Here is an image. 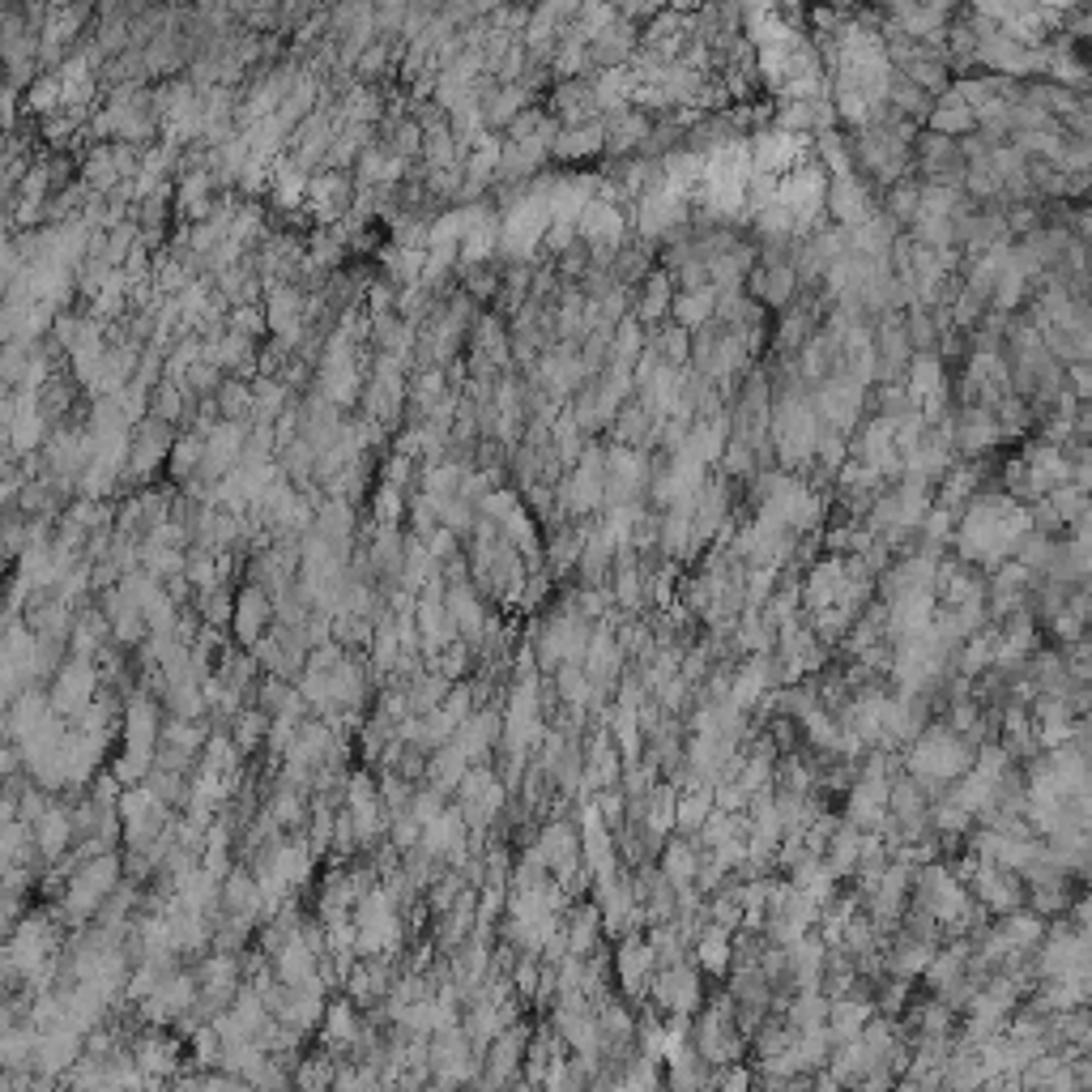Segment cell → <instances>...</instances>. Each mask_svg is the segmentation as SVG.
Returning <instances> with one entry per match:
<instances>
[{"instance_id": "24", "label": "cell", "mask_w": 1092, "mask_h": 1092, "mask_svg": "<svg viewBox=\"0 0 1092 1092\" xmlns=\"http://www.w3.org/2000/svg\"><path fill=\"white\" fill-rule=\"evenodd\" d=\"M653 346H658V351H662V359H666L670 367H679V363H683V359H688V354H691V333H688V329H679V325H670V329L662 333V337H658V342H653Z\"/></svg>"}, {"instance_id": "28", "label": "cell", "mask_w": 1092, "mask_h": 1092, "mask_svg": "<svg viewBox=\"0 0 1092 1092\" xmlns=\"http://www.w3.org/2000/svg\"><path fill=\"white\" fill-rule=\"evenodd\" d=\"M981 303H990V299H981L977 291H969V286H965V295L956 299V325H973V321H977V316H981Z\"/></svg>"}, {"instance_id": "12", "label": "cell", "mask_w": 1092, "mask_h": 1092, "mask_svg": "<svg viewBox=\"0 0 1092 1092\" xmlns=\"http://www.w3.org/2000/svg\"><path fill=\"white\" fill-rule=\"evenodd\" d=\"M431 1058H435V1071H440L444 1079H465L474 1071L470 1050H465V1041H461V1032H456V1028H444V1037H435Z\"/></svg>"}, {"instance_id": "3", "label": "cell", "mask_w": 1092, "mask_h": 1092, "mask_svg": "<svg viewBox=\"0 0 1092 1092\" xmlns=\"http://www.w3.org/2000/svg\"><path fill=\"white\" fill-rule=\"evenodd\" d=\"M858 410H862V384L853 380H823L819 384V397H816V414L819 423H828L832 431H849L858 423Z\"/></svg>"}, {"instance_id": "23", "label": "cell", "mask_w": 1092, "mask_h": 1092, "mask_svg": "<svg viewBox=\"0 0 1092 1092\" xmlns=\"http://www.w3.org/2000/svg\"><path fill=\"white\" fill-rule=\"evenodd\" d=\"M700 965L709 969V973H721L730 965V930H721V926H713V930H704V939H700Z\"/></svg>"}, {"instance_id": "11", "label": "cell", "mask_w": 1092, "mask_h": 1092, "mask_svg": "<svg viewBox=\"0 0 1092 1092\" xmlns=\"http://www.w3.org/2000/svg\"><path fill=\"white\" fill-rule=\"evenodd\" d=\"M956 440H960V449H965V453H981V449H990V444L999 440V423H995V414H990L986 405H969V410L960 414V423H956Z\"/></svg>"}, {"instance_id": "18", "label": "cell", "mask_w": 1092, "mask_h": 1092, "mask_svg": "<svg viewBox=\"0 0 1092 1092\" xmlns=\"http://www.w3.org/2000/svg\"><path fill=\"white\" fill-rule=\"evenodd\" d=\"M31 832H35V845L43 849L47 858H56V853L68 845V837H73V819H68L65 811H47V816L39 819Z\"/></svg>"}, {"instance_id": "5", "label": "cell", "mask_w": 1092, "mask_h": 1092, "mask_svg": "<svg viewBox=\"0 0 1092 1092\" xmlns=\"http://www.w3.org/2000/svg\"><path fill=\"white\" fill-rule=\"evenodd\" d=\"M828 210H832V218H837L841 226H862L867 218H875L879 210L871 205V193H867V184L858 180V175H832V184H828Z\"/></svg>"}, {"instance_id": "30", "label": "cell", "mask_w": 1092, "mask_h": 1092, "mask_svg": "<svg viewBox=\"0 0 1092 1092\" xmlns=\"http://www.w3.org/2000/svg\"><path fill=\"white\" fill-rule=\"evenodd\" d=\"M1084 235H1088V240H1092V210L1084 214Z\"/></svg>"}, {"instance_id": "20", "label": "cell", "mask_w": 1092, "mask_h": 1092, "mask_svg": "<svg viewBox=\"0 0 1092 1092\" xmlns=\"http://www.w3.org/2000/svg\"><path fill=\"white\" fill-rule=\"evenodd\" d=\"M649 969H653V943H640V939H632V943H623V956H619V977H623V986H644V977H649Z\"/></svg>"}, {"instance_id": "22", "label": "cell", "mask_w": 1092, "mask_h": 1092, "mask_svg": "<svg viewBox=\"0 0 1092 1092\" xmlns=\"http://www.w3.org/2000/svg\"><path fill=\"white\" fill-rule=\"evenodd\" d=\"M713 807H717V790L688 793V798L679 802V811H674V819H679L683 832H696V828H704V823L713 819Z\"/></svg>"}, {"instance_id": "2", "label": "cell", "mask_w": 1092, "mask_h": 1092, "mask_svg": "<svg viewBox=\"0 0 1092 1092\" xmlns=\"http://www.w3.org/2000/svg\"><path fill=\"white\" fill-rule=\"evenodd\" d=\"M116 879H120V862H116V858H91L73 875V883H68V897H65L68 913L103 909V900H107V892L116 888Z\"/></svg>"}, {"instance_id": "7", "label": "cell", "mask_w": 1092, "mask_h": 1092, "mask_svg": "<svg viewBox=\"0 0 1092 1092\" xmlns=\"http://www.w3.org/2000/svg\"><path fill=\"white\" fill-rule=\"evenodd\" d=\"M465 849V828L456 811H440L431 823H423V853H449V858H461Z\"/></svg>"}, {"instance_id": "21", "label": "cell", "mask_w": 1092, "mask_h": 1092, "mask_svg": "<svg viewBox=\"0 0 1092 1092\" xmlns=\"http://www.w3.org/2000/svg\"><path fill=\"white\" fill-rule=\"evenodd\" d=\"M193 999H196V990H193V981H188V977H163V986L154 990L150 1007L158 1011V1016H175V1011L193 1007Z\"/></svg>"}, {"instance_id": "31", "label": "cell", "mask_w": 1092, "mask_h": 1092, "mask_svg": "<svg viewBox=\"0 0 1092 1092\" xmlns=\"http://www.w3.org/2000/svg\"><path fill=\"white\" fill-rule=\"evenodd\" d=\"M1084 31H1088V39H1092V13L1084 17Z\"/></svg>"}, {"instance_id": "13", "label": "cell", "mask_w": 1092, "mask_h": 1092, "mask_svg": "<svg viewBox=\"0 0 1092 1092\" xmlns=\"http://www.w3.org/2000/svg\"><path fill=\"white\" fill-rule=\"evenodd\" d=\"M658 995H662V1002H666V1007H674V1011H691V1007H696V999H700L696 973L683 969V965H670V969L658 977Z\"/></svg>"}, {"instance_id": "27", "label": "cell", "mask_w": 1092, "mask_h": 1092, "mask_svg": "<svg viewBox=\"0 0 1092 1092\" xmlns=\"http://www.w3.org/2000/svg\"><path fill=\"white\" fill-rule=\"evenodd\" d=\"M905 329H909V342L913 346H922V351H930V342H935V321L926 316V307H913L909 312V321H905Z\"/></svg>"}, {"instance_id": "10", "label": "cell", "mask_w": 1092, "mask_h": 1092, "mask_svg": "<svg viewBox=\"0 0 1092 1092\" xmlns=\"http://www.w3.org/2000/svg\"><path fill=\"white\" fill-rule=\"evenodd\" d=\"M607 150V124H577V128H563L559 137H555V154L568 158V163H577V158H593Z\"/></svg>"}, {"instance_id": "1", "label": "cell", "mask_w": 1092, "mask_h": 1092, "mask_svg": "<svg viewBox=\"0 0 1092 1092\" xmlns=\"http://www.w3.org/2000/svg\"><path fill=\"white\" fill-rule=\"evenodd\" d=\"M969 768H973V751L951 730H930L926 739L913 747V772H918V777L951 781Z\"/></svg>"}, {"instance_id": "9", "label": "cell", "mask_w": 1092, "mask_h": 1092, "mask_svg": "<svg viewBox=\"0 0 1092 1092\" xmlns=\"http://www.w3.org/2000/svg\"><path fill=\"white\" fill-rule=\"evenodd\" d=\"M346 816L354 819L363 841L380 828V793H376V786L367 777H354V786L346 790Z\"/></svg>"}, {"instance_id": "4", "label": "cell", "mask_w": 1092, "mask_h": 1092, "mask_svg": "<svg viewBox=\"0 0 1092 1092\" xmlns=\"http://www.w3.org/2000/svg\"><path fill=\"white\" fill-rule=\"evenodd\" d=\"M270 623H273V593L261 589V585L240 589V598H235V637L256 649L270 637Z\"/></svg>"}, {"instance_id": "25", "label": "cell", "mask_w": 1092, "mask_h": 1092, "mask_svg": "<svg viewBox=\"0 0 1092 1092\" xmlns=\"http://www.w3.org/2000/svg\"><path fill=\"white\" fill-rule=\"evenodd\" d=\"M1054 508H1058V521H1071V525H1076L1079 516L1092 508V504H1088V495L1079 491L1076 482H1071V486H1062V491H1054Z\"/></svg>"}, {"instance_id": "16", "label": "cell", "mask_w": 1092, "mask_h": 1092, "mask_svg": "<svg viewBox=\"0 0 1092 1092\" xmlns=\"http://www.w3.org/2000/svg\"><path fill=\"white\" fill-rule=\"evenodd\" d=\"M977 897L986 900L990 909H1011L1020 900V892L1011 888V879L1002 875V867H995V862H986V867H977Z\"/></svg>"}, {"instance_id": "15", "label": "cell", "mask_w": 1092, "mask_h": 1092, "mask_svg": "<svg viewBox=\"0 0 1092 1092\" xmlns=\"http://www.w3.org/2000/svg\"><path fill=\"white\" fill-rule=\"evenodd\" d=\"M930 128H935L939 137L973 133V128H977V116H973V107H965L956 94H948L943 103H935V112H930Z\"/></svg>"}, {"instance_id": "26", "label": "cell", "mask_w": 1092, "mask_h": 1092, "mask_svg": "<svg viewBox=\"0 0 1092 1092\" xmlns=\"http://www.w3.org/2000/svg\"><path fill=\"white\" fill-rule=\"evenodd\" d=\"M137 1067H145L150 1076H167L175 1067V1050L163 1046V1041H145L142 1054H137Z\"/></svg>"}, {"instance_id": "29", "label": "cell", "mask_w": 1092, "mask_h": 1092, "mask_svg": "<svg viewBox=\"0 0 1092 1092\" xmlns=\"http://www.w3.org/2000/svg\"><path fill=\"white\" fill-rule=\"evenodd\" d=\"M329 1032H333V1037H351V1032H354L351 1007H329Z\"/></svg>"}, {"instance_id": "17", "label": "cell", "mask_w": 1092, "mask_h": 1092, "mask_svg": "<svg viewBox=\"0 0 1092 1092\" xmlns=\"http://www.w3.org/2000/svg\"><path fill=\"white\" fill-rule=\"evenodd\" d=\"M214 405H218V410H222V423H240V419H247V414H252V405H256V393L247 389V384L240 380V376H231V380H222V389H218Z\"/></svg>"}, {"instance_id": "19", "label": "cell", "mask_w": 1092, "mask_h": 1092, "mask_svg": "<svg viewBox=\"0 0 1092 1092\" xmlns=\"http://www.w3.org/2000/svg\"><path fill=\"white\" fill-rule=\"evenodd\" d=\"M666 312H674V291H670V277L666 273H649L644 282V295H640V312L637 321H662Z\"/></svg>"}, {"instance_id": "14", "label": "cell", "mask_w": 1092, "mask_h": 1092, "mask_svg": "<svg viewBox=\"0 0 1092 1092\" xmlns=\"http://www.w3.org/2000/svg\"><path fill=\"white\" fill-rule=\"evenodd\" d=\"M35 1058L43 1071H61L77 1058V1032L73 1028H52L47 1037H39L35 1046Z\"/></svg>"}, {"instance_id": "6", "label": "cell", "mask_w": 1092, "mask_h": 1092, "mask_svg": "<svg viewBox=\"0 0 1092 1092\" xmlns=\"http://www.w3.org/2000/svg\"><path fill=\"white\" fill-rule=\"evenodd\" d=\"M91 700H94V670H91V662H86V658H73L61 674H56L52 709L56 713H82Z\"/></svg>"}, {"instance_id": "8", "label": "cell", "mask_w": 1092, "mask_h": 1092, "mask_svg": "<svg viewBox=\"0 0 1092 1092\" xmlns=\"http://www.w3.org/2000/svg\"><path fill=\"white\" fill-rule=\"evenodd\" d=\"M717 286H700V291H683L674 295V325L679 329H704V325L713 321V312H717Z\"/></svg>"}]
</instances>
